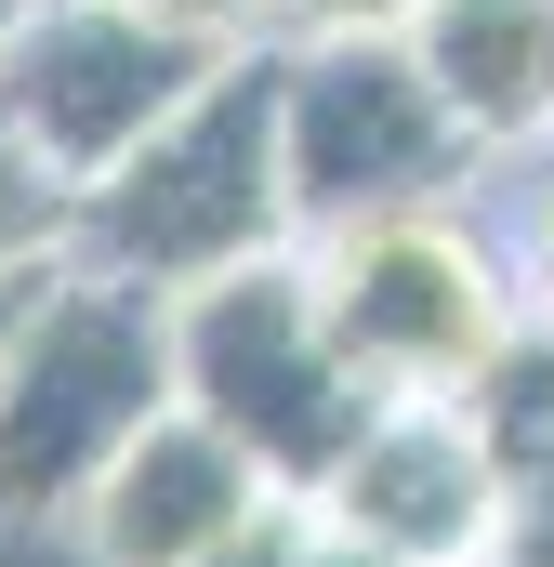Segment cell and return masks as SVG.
Segmentation results:
<instances>
[{"label": "cell", "instance_id": "obj_1", "mask_svg": "<svg viewBox=\"0 0 554 567\" xmlns=\"http://www.w3.org/2000/svg\"><path fill=\"white\" fill-rule=\"evenodd\" d=\"M290 238H304V225H290V172H277V40H252V53H225L120 172L80 185L66 265L185 303L198 278H238V265L290 251Z\"/></svg>", "mask_w": 554, "mask_h": 567}, {"label": "cell", "instance_id": "obj_2", "mask_svg": "<svg viewBox=\"0 0 554 567\" xmlns=\"http://www.w3.org/2000/svg\"><path fill=\"white\" fill-rule=\"evenodd\" d=\"M304 290L343 343V370L397 410L435 396L462 410V383L515 343L529 278H515V238L489 225V198H410V212H370V225H317L304 238Z\"/></svg>", "mask_w": 554, "mask_h": 567}, {"label": "cell", "instance_id": "obj_3", "mask_svg": "<svg viewBox=\"0 0 554 567\" xmlns=\"http://www.w3.org/2000/svg\"><path fill=\"white\" fill-rule=\"evenodd\" d=\"M158 410H172V303L93 278V265H53L13 317V357H0V515L66 528L80 488Z\"/></svg>", "mask_w": 554, "mask_h": 567}, {"label": "cell", "instance_id": "obj_4", "mask_svg": "<svg viewBox=\"0 0 554 567\" xmlns=\"http://www.w3.org/2000/svg\"><path fill=\"white\" fill-rule=\"evenodd\" d=\"M172 396L225 435L277 502H317L343 475V449L370 435V383L343 370L317 290H304V238L238 265V278H198L172 303Z\"/></svg>", "mask_w": 554, "mask_h": 567}, {"label": "cell", "instance_id": "obj_5", "mask_svg": "<svg viewBox=\"0 0 554 567\" xmlns=\"http://www.w3.org/2000/svg\"><path fill=\"white\" fill-rule=\"evenodd\" d=\"M277 172H290V225L304 238L489 185V158L435 106L410 40H304V53H277Z\"/></svg>", "mask_w": 554, "mask_h": 567}, {"label": "cell", "instance_id": "obj_6", "mask_svg": "<svg viewBox=\"0 0 554 567\" xmlns=\"http://www.w3.org/2000/svg\"><path fill=\"white\" fill-rule=\"evenodd\" d=\"M212 66H225V53L172 40L133 0H27V27H13V53H0V120L40 145V172L80 198V185L120 172Z\"/></svg>", "mask_w": 554, "mask_h": 567}, {"label": "cell", "instance_id": "obj_7", "mask_svg": "<svg viewBox=\"0 0 554 567\" xmlns=\"http://www.w3.org/2000/svg\"><path fill=\"white\" fill-rule=\"evenodd\" d=\"M502 502H515V488H502V462L475 449L462 410H435V396L370 410V435L343 449V475L317 488V515H330L370 567H489Z\"/></svg>", "mask_w": 554, "mask_h": 567}, {"label": "cell", "instance_id": "obj_8", "mask_svg": "<svg viewBox=\"0 0 554 567\" xmlns=\"http://www.w3.org/2000/svg\"><path fill=\"white\" fill-rule=\"evenodd\" d=\"M277 488L225 449V435L198 423L185 396L158 410V423L80 488V515H66V542H80V567H212L252 515H265Z\"/></svg>", "mask_w": 554, "mask_h": 567}, {"label": "cell", "instance_id": "obj_9", "mask_svg": "<svg viewBox=\"0 0 554 567\" xmlns=\"http://www.w3.org/2000/svg\"><path fill=\"white\" fill-rule=\"evenodd\" d=\"M410 66L435 80V106L462 120L489 172L554 145V0H422Z\"/></svg>", "mask_w": 554, "mask_h": 567}, {"label": "cell", "instance_id": "obj_10", "mask_svg": "<svg viewBox=\"0 0 554 567\" xmlns=\"http://www.w3.org/2000/svg\"><path fill=\"white\" fill-rule=\"evenodd\" d=\"M462 423H475V449L502 462V488H542V475H554V317H542V303H529L515 343L462 383Z\"/></svg>", "mask_w": 554, "mask_h": 567}, {"label": "cell", "instance_id": "obj_11", "mask_svg": "<svg viewBox=\"0 0 554 567\" xmlns=\"http://www.w3.org/2000/svg\"><path fill=\"white\" fill-rule=\"evenodd\" d=\"M66 225H80V198L40 172V145L0 120V278H53L66 265Z\"/></svg>", "mask_w": 554, "mask_h": 567}, {"label": "cell", "instance_id": "obj_12", "mask_svg": "<svg viewBox=\"0 0 554 567\" xmlns=\"http://www.w3.org/2000/svg\"><path fill=\"white\" fill-rule=\"evenodd\" d=\"M212 567H370V555H357L317 502H265V515H252V528H238Z\"/></svg>", "mask_w": 554, "mask_h": 567}, {"label": "cell", "instance_id": "obj_13", "mask_svg": "<svg viewBox=\"0 0 554 567\" xmlns=\"http://www.w3.org/2000/svg\"><path fill=\"white\" fill-rule=\"evenodd\" d=\"M422 0H265V40L304 53V40H410Z\"/></svg>", "mask_w": 554, "mask_h": 567}, {"label": "cell", "instance_id": "obj_14", "mask_svg": "<svg viewBox=\"0 0 554 567\" xmlns=\"http://www.w3.org/2000/svg\"><path fill=\"white\" fill-rule=\"evenodd\" d=\"M502 238H515V278H529V303L554 317V145H529V158H515V225H502Z\"/></svg>", "mask_w": 554, "mask_h": 567}, {"label": "cell", "instance_id": "obj_15", "mask_svg": "<svg viewBox=\"0 0 554 567\" xmlns=\"http://www.w3.org/2000/svg\"><path fill=\"white\" fill-rule=\"evenodd\" d=\"M133 13H158V27L198 40V53H252V40H265V0H133Z\"/></svg>", "mask_w": 554, "mask_h": 567}, {"label": "cell", "instance_id": "obj_16", "mask_svg": "<svg viewBox=\"0 0 554 567\" xmlns=\"http://www.w3.org/2000/svg\"><path fill=\"white\" fill-rule=\"evenodd\" d=\"M489 567H554V475L502 502V542H489Z\"/></svg>", "mask_w": 554, "mask_h": 567}, {"label": "cell", "instance_id": "obj_17", "mask_svg": "<svg viewBox=\"0 0 554 567\" xmlns=\"http://www.w3.org/2000/svg\"><path fill=\"white\" fill-rule=\"evenodd\" d=\"M27 290H40V278H0V357H13V317H27Z\"/></svg>", "mask_w": 554, "mask_h": 567}, {"label": "cell", "instance_id": "obj_18", "mask_svg": "<svg viewBox=\"0 0 554 567\" xmlns=\"http://www.w3.org/2000/svg\"><path fill=\"white\" fill-rule=\"evenodd\" d=\"M13 27H27V0H0V53H13Z\"/></svg>", "mask_w": 554, "mask_h": 567}]
</instances>
